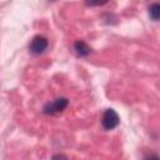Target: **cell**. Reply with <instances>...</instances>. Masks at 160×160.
<instances>
[{
	"label": "cell",
	"mask_w": 160,
	"mask_h": 160,
	"mask_svg": "<svg viewBox=\"0 0 160 160\" xmlns=\"http://www.w3.org/2000/svg\"><path fill=\"white\" fill-rule=\"evenodd\" d=\"M66 106H68V100H66L65 98H60V99H56L54 102L48 104V105L44 108V112H45V114L60 112V111H62Z\"/></svg>",
	"instance_id": "obj_3"
},
{
	"label": "cell",
	"mask_w": 160,
	"mask_h": 160,
	"mask_svg": "<svg viewBox=\"0 0 160 160\" xmlns=\"http://www.w3.org/2000/svg\"><path fill=\"white\" fill-rule=\"evenodd\" d=\"M120 122V119H119V115L116 114L115 110L112 109H108L104 115H102V120H101V124L104 126V129L106 130H112L114 128H116Z\"/></svg>",
	"instance_id": "obj_1"
},
{
	"label": "cell",
	"mask_w": 160,
	"mask_h": 160,
	"mask_svg": "<svg viewBox=\"0 0 160 160\" xmlns=\"http://www.w3.org/2000/svg\"><path fill=\"white\" fill-rule=\"evenodd\" d=\"M52 160H68L65 155H61V154H58V155H54L52 156Z\"/></svg>",
	"instance_id": "obj_6"
},
{
	"label": "cell",
	"mask_w": 160,
	"mask_h": 160,
	"mask_svg": "<svg viewBox=\"0 0 160 160\" xmlns=\"http://www.w3.org/2000/svg\"><path fill=\"white\" fill-rule=\"evenodd\" d=\"M149 14H150L152 20H155V21L159 20V18H160V5L158 2L151 4L150 8H149Z\"/></svg>",
	"instance_id": "obj_5"
},
{
	"label": "cell",
	"mask_w": 160,
	"mask_h": 160,
	"mask_svg": "<svg viewBox=\"0 0 160 160\" xmlns=\"http://www.w3.org/2000/svg\"><path fill=\"white\" fill-rule=\"evenodd\" d=\"M74 48H75V51H76V54H78L79 56H86V55H89L90 51H91L90 46H89L88 44H85L84 41H76Z\"/></svg>",
	"instance_id": "obj_4"
},
{
	"label": "cell",
	"mask_w": 160,
	"mask_h": 160,
	"mask_svg": "<svg viewBox=\"0 0 160 160\" xmlns=\"http://www.w3.org/2000/svg\"><path fill=\"white\" fill-rule=\"evenodd\" d=\"M46 48H48V40H46V38L40 36V35L35 36V38L31 40L30 45H29L30 51H31L32 54H35V55H39V54L44 52V51L46 50Z\"/></svg>",
	"instance_id": "obj_2"
},
{
	"label": "cell",
	"mask_w": 160,
	"mask_h": 160,
	"mask_svg": "<svg viewBox=\"0 0 160 160\" xmlns=\"http://www.w3.org/2000/svg\"><path fill=\"white\" fill-rule=\"evenodd\" d=\"M146 160H158V158L156 156H151V158H148Z\"/></svg>",
	"instance_id": "obj_7"
}]
</instances>
